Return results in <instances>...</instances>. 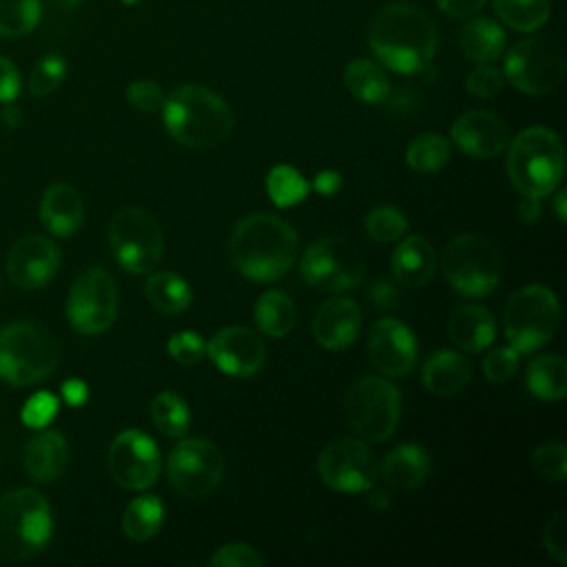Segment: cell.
Instances as JSON below:
<instances>
[{
	"mask_svg": "<svg viewBox=\"0 0 567 567\" xmlns=\"http://www.w3.org/2000/svg\"><path fill=\"white\" fill-rule=\"evenodd\" d=\"M368 47L385 69L401 75H423L436 55V24L412 2H390L372 18Z\"/></svg>",
	"mask_w": 567,
	"mask_h": 567,
	"instance_id": "6da1fadb",
	"label": "cell"
},
{
	"mask_svg": "<svg viewBox=\"0 0 567 567\" xmlns=\"http://www.w3.org/2000/svg\"><path fill=\"white\" fill-rule=\"evenodd\" d=\"M228 252L233 266L248 279L275 281L297 259L299 239L295 228L279 215L252 213L237 221Z\"/></svg>",
	"mask_w": 567,
	"mask_h": 567,
	"instance_id": "7a4b0ae2",
	"label": "cell"
},
{
	"mask_svg": "<svg viewBox=\"0 0 567 567\" xmlns=\"http://www.w3.org/2000/svg\"><path fill=\"white\" fill-rule=\"evenodd\" d=\"M162 117L168 135L186 148H215L233 133L230 106L202 84H182L173 89L162 104Z\"/></svg>",
	"mask_w": 567,
	"mask_h": 567,
	"instance_id": "3957f363",
	"label": "cell"
},
{
	"mask_svg": "<svg viewBox=\"0 0 567 567\" xmlns=\"http://www.w3.org/2000/svg\"><path fill=\"white\" fill-rule=\"evenodd\" d=\"M60 357L55 334L38 321H13L0 330V379L16 388L49 379Z\"/></svg>",
	"mask_w": 567,
	"mask_h": 567,
	"instance_id": "277c9868",
	"label": "cell"
},
{
	"mask_svg": "<svg viewBox=\"0 0 567 567\" xmlns=\"http://www.w3.org/2000/svg\"><path fill=\"white\" fill-rule=\"evenodd\" d=\"M53 532L49 501L31 487L0 494V563H20L42 551Z\"/></svg>",
	"mask_w": 567,
	"mask_h": 567,
	"instance_id": "5b68a950",
	"label": "cell"
},
{
	"mask_svg": "<svg viewBox=\"0 0 567 567\" xmlns=\"http://www.w3.org/2000/svg\"><path fill=\"white\" fill-rule=\"evenodd\" d=\"M563 173L565 148L551 128L529 126L509 144L507 175L520 195L543 199L558 188Z\"/></svg>",
	"mask_w": 567,
	"mask_h": 567,
	"instance_id": "8992f818",
	"label": "cell"
},
{
	"mask_svg": "<svg viewBox=\"0 0 567 567\" xmlns=\"http://www.w3.org/2000/svg\"><path fill=\"white\" fill-rule=\"evenodd\" d=\"M441 266L447 284L470 299L494 292L503 277V255L498 246L478 233H463L450 239Z\"/></svg>",
	"mask_w": 567,
	"mask_h": 567,
	"instance_id": "52a82bcc",
	"label": "cell"
},
{
	"mask_svg": "<svg viewBox=\"0 0 567 567\" xmlns=\"http://www.w3.org/2000/svg\"><path fill=\"white\" fill-rule=\"evenodd\" d=\"M560 323V306L543 284H527L518 288L503 312V330L507 346L518 354L534 352L549 343Z\"/></svg>",
	"mask_w": 567,
	"mask_h": 567,
	"instance_id": "ba28073f",
	"label": "cell"
},
{
	"mask_svg": "<svg viewBox=\"0 0 567 567\" xmlns=\"http://www.w3.org/2000/svg\"><path fill=\"white\" fill-rule=\"evenodd\" d=\"M343 414L359 439L381 443L390 439L401 419L399 388L383 377H363L346 392Z\"/></svg>",
	"mask_w": 567,
	"mask_h": 567,
	"instance_id": "9c48e42d",
	"label": "cell"
},
{
	"mask_svg": "<svg viewBox=\"0 0 567 567\" xmlns=\"http://www.w3.org/2000/svg\"><path fill=\"white\" fill-rule=\"evenodd\" d=\"M109 244L117 264L133 272H153L164 255V235L157 219L137 206L120 208L109 221Z\"/></svg>",
	"mask_w": 567,
	"mask_h": 567,
	"instance_id": "30bf717a",
	"label": "cell"
},
{
	"mask_svg": "<svg viewBox=\"0 0 567 567\" xmlns=\"http://www.w3.org/2000/svg\"><path fill=\"white\" fill-rule=\"evenodd\" d=\"M299 272L315 290L346 292L363 281L365 261L350 241L341 237H321L303 250Z\"/></svg>",
	"mask_w": 567,
	"mask_h": 567,
	"instance_id": "8fae6325",
	"label": "cell"
},
{
	"mask_svg": "<svg viewBox=\"0 0 567 567\" xmlns=\"http://www.w3.org/2000/svg\"><path fill=\"white\" fill-rule=\"evenodd\" d=\"M117 317V284L100 266L82 270L66 297V319L80 334H102Z\"/></svg>",
	"mask_w": 567,
	"mask_h": 567,
	"instance_id": "7c38bea8",
	"label": "cell"
},
{
	"mask_svg": "<svg viewBox=\"0 0 567 567\" xmlns=\"http://www.w3.org/2000/svg\"><path fill=\"white\" fill-rule=\"evenodd\" d=\"M503 75L525 95H547L565 78L563 51L545 38L520 40L507 51Z\"/></svg>",
	"mask_w": 567,
	"mask_h": 567,
	"instance_id": "4fadbf2b",
	"label": "cell"
},
{
	"mask_svg": "<svg viewBox=\"0 0 567 567\" xmlns=\"http://www.w3.org/2000/svg\"><path fill=\"white\" fill-rule=\"evenodd\" d=\"M224 454L206 439H179L168 456V481L186 498L210 494L224 476Z\"/></svg>",
	"mask_w": 567,
	"mask_h": 567,
	"instance_id": "5bb4252c",
	"label": "cell"
},
{
	"mask_svg": "<svg viewBox=\"0 0 567 567\" xmlns=\"http://www.w3.org/2000/svg\"><path fill=\"white\" fill-rule=\"evenodd\" d=\"M317 472L337 492H368L377 478V458L363 441L337 439L319 452Z\"/></svg>",
	"mask_w": 567,
	"mask_h": 567,
	"instance_id": "9a60e30c",
	"label": "cell"
},
{
	"mask_svg": "<svg viewBox=\"0 0 567 567\" xmlns=\"http://www.w3.org/2000/svg\"><path fill=\"white\" fill-rule=\"evenodd\" d=\"M106 465L117 485L126 489H146L155 485L162 458L148 434L140 430H124L109 445Z\"/></svg>",
	"mask_w": 567,
	"mask_h": 567,
	"instance_id": "2e32d148",
	"label": "cell"
},
{
	"mask_svg": "<svg viewBox=\"0 0 567 567\" xmlns=\"http://www.w3.org/2000/svg\"><path fill=\"white\" fill-rule=\"evenodd\" d=\"M368 359L385 377L410 374L419 359L414 332L392 317L374 321L368 334Z\"/></svg>",
	"mask_w": 567,
	"mask_h": 567,
	"instance_id": "e0dca14e",
	"label": "cell"
},
{
	"mask_svg": "<svg viewBox=\"0 0 567 567\" xmlns=\"http://www.w3.org/2000/svg\"><path fill=\"white\" fill-rule=\"evenodd\" d=\"M210 361L228 377H252L266 363V346L261 337L244 326H228L213 334L206 343Z\"/></svg>",
	"mask_w": 567,
	"mask_h": 567,
	"instance_id": "ac0fdd59",
	"label": "cell"
},
{
	"mask_svg": "<svg viewBox=\"0 0 567 567\" xmlns=\"http://www.w3.org/2000/svg\"><path fill=\"white\" fill-rule=\"evenodd\" d=\"M58 246L42 235L20 237L7 252V275L22 290L47 286L60 268Z\"/></svg>",
	"mask_w": 567,
	"mask_h": 567,
	"instance_id": "d6986e66",
	"label": "cell"
},
{
	"mask_svg": "<svg viewBox=\"0 0 567 567\" xmlns=\"http://www.w3.org/2000/svg\"><path fill=\"white\" fill-rule=\"evenodd\" d=\"M452 142L458 151L476 159H492L509 144L505 120L492 111H467L452 124Z\"/></svg>",
	"mask_w": 567,
	"mask_h": 567,
	"instance_id": "ffe728a7",
	"label": "cell"
},
{
	"mask_svg": "<svg viewBox=\"0 0 567 567\" xmlns=\"http://www.w3.org/2000/svg\"><path fill=\"white\" fill-rule=\"evenodd\" d=\"M361 330V308L348 297H334L319 306L312 319V337L326 350H346Z\"/></svg>",
	"mask_w": 567,
	"mask_h": 567,
	"instance_id": "44dd1931",
	"label": "cell"
},
{
	"mask_svg": "<svg viewBox=\"0 0 567 567\" xmlns=\"http://www.w3.org/2000/svg\"><path fill=\"white\" fill-rule=\"evenodd\" d=\"M40 219L55 237H71L84 221V202L78 188L58 182L40 199Z\"/></svg>",
	"mask_w": 567,
	"mask_h": 567,
	"instance_id": "7402d4cb",
	"label": "cell"
},
{
	"mask_svg": "<svg viewBox=\"0 0 567 567\" xmlns=\"http://www.w3.org/2000/svg\"><path fill=\"white\" fill-rule=\"evenodd\" d=\"M392 275L408 288H421L430 284L436 272L434 246L423 235H408L392 252Z\"/></svg>",
	"mask_w": 567,
	"mask_h": 567,
	"instance_id": "603a6c76",
	"label": "cell"
},
{
	"mask_svg": "<svg viewBox=\"0 0 567 567\" xmlns=\"http://www.w3.org/2000/svg\"><path fill=\"white\" fill-rule=\"evenodd\" d=\"M450 339L463 352H481L492 346L496 323L492 312L478 303H458L447 321Z\"/></svg>",
	"mask_w": 567,
	"mask_h": 567,
	"instance_id": "cb8c5ba5",
	"label": "cell"
},
{
	"mask_svg": "<svg viewBox=\"0 0 567 567\" xmlns=\"http://www.w3.org/2000/svg\"><path fill=\"white\" fill-rule=\"evenodd\" d=\"M472 379L470 361L456 350L432 352L421 368V383L436 396H452L461 392Z\"/></svg>",
	"mask_w": 567,
	"mask_h": 567,
	"instance_id": "d4e9b609",
	"label": "cell"
},
{
	"mask_svg": "<svg viewBox=\"0 0 567 567\" xmlns=\"http://www.w3.org/2000/svg\"><path fill=\"white\" fill-rule=\"evenodd\" d=\"M69 463V443L55 430H42L24 447V470L38 483L55 481Z\"/></svg>",
	"mask_w": 567,
	"mask_h": 567,
	"instance_id": "484cf974",
	"label": "cell"
},
{
	"mask_svg": "<svg viewBox=\"0 0 567 567\" xmlns=\"http://www.w3.org/2000/svg\"><path fill=\"white\" fill-rule=\"evenodd\" d=\"M505 44L507 35L503 27L483 16H472L458 33V49L474 64L496 62L505 53Z\"/></svg>",
	"mask_w": 567,
	"mask_h": 567,
	"instance_id": "4316f807",
	"label": "cell"
},
{
	"mask_svg": "<svg viewBox=\"0 0 567 567\" xmlns=\"http://www.w3.org/2000/svg\"><path fill=\"white\" fill-rule=\"evenodd\" d=\"M430 474V456L416 443H403L390 450L381 463L383 481L394 489H414Z\"/></svg>",
	"mask_w": 567,
	"mask_h": 567,
	"instance_id": "83f0119b",
	"label": "cell"
},
{
	"mask_svg": "<svg viewBox=\"0 0 567 567\" xmlns=\"http://www.w3.org/2000/svg\"><path fill=\"white\" fill-rule=\"evenodd\" d=\"M343 84L357 100L365 104H383L390 95L385 71L370 58H354L343 69Z\"/></svg>",
	"mask_w": 567,
	"mask_h": 567,
	"instance_id": "f1b7e54d",
	"label": "cell"
},
{
	"mask_svg": "<svg viewBox=\"0 0 567 567\" xmlns=\"http://www.w3.org/2000/svg\"><path fill=\"white\" fill-rule=\"evenodd\" d=\"M527 390L543 401H560L567 394V361L560 354H538L525 372Z\"/></svg>",
	"mask_w": 567,
	"mask_h": 567,
	"instance_id": "f546056e",
	"label": "cell"
},
{
	"mask_svg": "<svg viewBox=\"0 0 567 567\" xmlns=\"http://www.w3.org/2000/svg\"><path fill=\"white\" fill-rule=\"evenodd\" d=\"M144 292H146V299L151 301V306L162 315H179L193 301V290H190L188 281L182 275L171 272V270L153 272L146 279Z\"/></svg>",
	"mask_w": 567,
	"mask_h": 567,
	"instance_id": "4dcf8cb0",
	"label": "cell"
},
{
	"mask_svg": "<svg viewBox=\"0 0 567 567\" xmlns=\"http://www.w3.org/2000/svg\"><path fill=\"white\" fill-rule=\"evenodd\" d=\"M255 321L259 330L272 339L286 337L297 321V308L284 290H266L255 303Z\"/></svg>",
	"mask_w": 567,
	"mask_h": 567,
	"instance_id": "1f68e13d",
	"label": "cell"
},
{
	"mask_svg": "<svg viewBox=\"0 0 567 567\" xmlns=\"http://www.w3.org/2000/svg\"><path fill=\"white\" fill-rule=\"evenodd\" d=\"M164 525V503L153 496L133 498L122 514V529L131 540H148Z\"/></svg>",
	"mask_w": 567,
	"mask_h": 567,
	"instance_id": "d6a6232c",
	"label": "cell"
},
{
	"mask_svg": "<svg viewBox=\"0 0 567 567\" xmlns=\"http://www.w3.org/2000/svg\"><path fill=\"white\" fill-rule=\"evenodd\" d=\"M494 11L514 31L532 33L549 20V0H494Z\"/></svg>",
	"mask_w": 567,
	"mask_h": 567,
	"instance_id": "836d02e7",
	"label": "cell"
},
{
	"mask_svg": "<svg viewBox=\"0 0 567 567\" xmlns=\"http://www.w3.org/2000/svg\"><path fill=\"white\" fill-rule=\"evenodd\" d=\"M151 419L155 427L168 439H182L190 427V410L182 396L166 390L151 403Z\"/></svg>",
	"mask_w": 567,
	"mask_h": 567,
	"instance_id": "e575fe53",
	"label": "cell"
},
{
	"mask_svg": "<svg viewBox=\"0 0 567 567\" xmlns=\"http://www.w3.org/2000/svg\"><path fill=\"white\" fill-rule=\"evenodd\" d=\"M450 142L439 133H423L405 148V162L416 173H436L450 162Z\"/></svg>",
	"mask_w": 567,
	"mask_h": 567,
	"instance_id": "d590c367",
	"label": "cell"
},
{
	"mask_svg": "<svg viewBox=\"0 0 567 567\" xmlns=\"http://www.w3.org/2000/svg\"><path fill=\"white\" fill-rule=\"evenodd\" d=\"M266 190L275 206L288 208L308 197L310 184L303 179V175L295 166L277 164L270 168V173L266 177Z\"/></svg>",
	"mask_w": 567,
	"mask_h": 567,
	"instance_id": "8d00e7d4",
	"label": "cell"
},
{
	"mask_svg": "<svg viewBox=\"0 0 567 567\" xmlns=\"http://www.w3.org/2000/svg\"><path fill=\"white\" fill-rule=\"evenodd\" d=\"M42 16V0H0V38L31 33Z\"/></svg>",
	"mask_w": 567,
	"mask_h": 567,
	"instance_id": "74e56055",
	"label": "cell"
},
{
	"mask_svg": "<svg viewBox=\"0 0 567 567\" xmlns=\"http://www.w3.org/2000/svg\"><path fill=\"white\" fill-rule=\"evenodd\" d=\"M66 78V60L58 53H49L35 62L29 73L27 89L33 97H47L60 89Z\"/></svg>",
	"mask_w": 567,
	"mask_h": 567,
	"instance_id": "f35d334b",
	"label": "cell"
},
{
	"mask_svg": "<svg viewBox=\"0 0 567 567\" xmlns=\"http://www.w3.org/2000/svg\"><path fill=\"white\" fill-rule=\"evenodd\" d=\"M365 233L368 237H372L374 241H394L399 237H403V233L408 230V219L405 215L396 208V206H377L365 215Z\"/></svg>",
	"mask_w": 567,
	"mask_h": 567,
	"instance_id": "ab89813d",
	"label": "cell"
},
{
	"mask_svg": "<svg viewBox=\"0 0 567 567\" xmlns=\"http://www.w3.org/2000/svg\"><path fill=\"white\" fill-rule=\"evenodd\" d=\"M532 465L545 481L563 483L567 478V447L560 441L540 443L532 454Z\"/></svg>",
	"mask_w": 567,
	"mask_h": 567,
	"instance_id": "60d3db41",
	"label": "cell"
},
{
	"mask_svg": "<svg viewBox=\"0 0 567 567\" xmlns=\"http://www.w3.org/2000/svg\"><path fill=\"white\" fill-rule=\"evenodd\" d=\"M58 408H60V401L55 394L51 392H35L31 394L24 405H22V412H20V419L27 427H33V430H42L47 427L55 414H58Z\"/></svg>",
	"mask_w": 567,
	"mask_h": 567,
	"instance_id": "b9f144b4",
	"label": "cell"
},
{
	"mask_svg": "<svg viewBox=\"0 0 567 567\" xmlns=\"http://www.w3.org/2000/svg\"><path fill=\"white\" fill-rule=\"evenodd\" d=\"M465 86H467V93L478 97V100H489L494 95H498L505 86V75L498 66H494L492 62L489 64H476L470 73H467V80H465Z\"/></svg>",
	"mask_w": 567,
	"mask_h": 567,
	"instance_id": "7bdbcfd3",
	"label": "cell"
},
{
	"mask_svg": "<svg viewBox=\"0 0 567 567\" xmlns=\"http://www.w3.org/2000/svg\"><path fill=\"white\" fill-rule=\"evenodd\" d=\"M518 370V352L512 346L494 348L483 359V374L492 383H507Z\"/></svg>",
	"mask_w": 567,
	"mask_h": 567,
	"instance_id": "ee69618b",
	"label": "cell"
},
{
	"mask_svg": "<svg viewBox=\"0 0 567 567\" xmlns=\"http://www.w3.org/2000/svg\"><path fill=\"white\" fill-rule=\"evenodd\" d=\"M168 354L173 361L182 363V365H193V363H199L206 354V343L202 339V334L193 332V330H182V332H175L171 339H168Z\"/></svg>",
	"mask_w": 567,
	"mask_h": 567,
	"instance_id": "f6af8a7d",
	"label": "cell"
},
{
	"mask_svg": "<svg viewBox=\"0 0 567 567\" xmlns=\"http://www.w3.org/2000/svg\"><path fill=\"white\" fill-rule=\"evenodd\" d=\"M208 565H213V567H259V565H264V558L255 547H250L246 543H228V545H221L208 558Z\"/></svg>",
	"mask_w": 567,
	"mask_h": 567,
	"instance_id": "bcb514c9",
	"label": "cell"
},
{
	"mask_svg": "<svg viewBox=\"0 0 567 567\" xmlns=\"http://www.w3.org/2000/svg\"><path fill=\"white\" fill-rule=\"evenodd\" d=\"M543 545L547 554L560 563L567 565V512L558 509L543 529Z\"/></svg>",
	"mask_w": 567,
	"mask_h": 567,
	"instance_id": "7dc6e473",
	"label": "cell"
},
{
	"mask_svg": "<svg viewBox=\"0 0 567 567\" xmlns=\"http://www.w3.org/2000/svg\"><path fill=\"white\" fill-rule=\"evenodd\" d=\"M164 93L153 80H135L126 86V100L133 109L142 113H159L164 104Z\"/></svg>",
	"mask_w": 567,
	"mask_h": 567,
	"instance_id": "c3c4849f",
	"label": "cell"
},
{
	"mask_svg": "<svg viewBox=\"0 0 567 567\" xmlns=\"http://www.w3.org/2000/svg\"><path fill=\"white\" fill-rule=\"evenodd\" d=\"M20 89H22V78L16 64L9 58L0 55V104L13 102L20 95Z\"/></svg>",
	"mask_w": 567,
	"mask_h": 567,
	"instance_id": "681fc988",
	"label": "cell"
},
{
	"mask_svg": "<svg viewBox=\"0 0 567 567\" xmlns=\"http://www.w3.org/2000/svg\"><path fill=\"white\" fill-rule=\"evenodd\" d=\"M368 297H370V303H372L374 308H379V310H388V308H394V306L399 303V292H396V288H394L392 284L383 281V279H379V281H374V284L370 286Z\"/></svg>",
	"mask_w": 567,
	"mask_h": 567,
	"instance_id": "f907efd6",
	"label": "cell"
},
{
	"mask_svg": "<svg viewBox=\"0 0 567 567\" xmlns=\"http://www.w3.org/2000/svg\"><path fill=\"white\" fill-rule=\"evenodd\" d=\"M487 0H436L439 9L452 18H472L476 16Z\"/></svg>",
	"mask_w": 567,
	"mask_h": 567,
	"instance_id": "816d5d0a",
	"label": "cell"
},
{
	"mask_svg": "<svg viewBox=\"0 0 567 567\" xmlns=\"http://www.w3.org/2000/svg\"><path fill=\"white\" fill-rule=\"evenodd\" d=\"M62 399H64L69 405H73V408L84 405L86 399H89V388H86V383L80 381V379H66V381L62 383Z\"/></svg>",
	"mask_w": 567,
	"mask_h": 567,
	"instance_id": "f5cc1de1",
	"label": "cell"
},
{
	"mask_svg": "<svg viewBox=\"0 0 567 567\" xmlns=\"http://www.w3.org/2000/svg\"><path fill=\"white\" fill-rule=\"evenodd\" d=\"M310 188H315V190H319L321 195H326V197H330V195H334L339 188H341V175L337 173V171H321L317 177H315V182L310 184Z\"/></svg>",
	"mask_w": 567,
	"mask_h": 567,
	"instance_id": "db71d44e",
	"label": "cell"
},
{
	"mask_svg": "<svg viewBox=\"0 0 567 567\" xmlns=\"http://www.w3.org/2000/svg\"><path fill=\"white\" fill-rule=\"evenodd\" d=\"M540 215V197H532V195H523L520 204H518V217L525 224L536 221Z\"/></svg>",
	"mask_w": 567,
	"mask_h": 567,
	"instance_id": "11a10c76",
	"label": "cell"
},
{
	"mask_svg": "<svg viewBox=\"0 0 567 567\" xmlns=\"http://www.w3.org/2000/svg\"><path fill=\"white\" fill-rule=\"evenodd\" d=\"M0 122L4 124V128H18L22 124V111L13 102H4V106L0 109Z\"/></svg>",
	"mask_w": 567,
	"mask_h": 567,
	"instance_id": "9f6ffc18",
	"label": "cell"
},
{
	"mask_svg": "<svg viewBox=\"0 0 567 567\" xmlns=\"http://www.w3.org/2000/svg\"><path fill=\"white\" fill-rule=\"evenodd\" d=\"M370 496H368V503L374 507V509H385L390 505V496L383 492V489H368Z\"/></svg>",
	"mask_w": 567,
	"mask_h": 567,
	"instance_id": "6f0895ef",
	"label": "cell"
},
{
	"mask_svg": "<svg viewBox=\"0 0 567 567\" xmlns=\"http://www.w3.org/2000/svg\"><path fill=\"white\" fill-rule=\"evenodd\" d=\"M565 190H558L556 193V199H554V210H556V215H558V219L560 221H567V210H565Z\"/></svg>",
	"mask_w": 567,
	"mask_h": 567,
	"instance_id": "680465c9",
	"label": "cell"
},
{
	"mask_svg": "<svg viewBox=\"0 0 567 567\" xmlns=\"http://www.w3.org/2000/svg\"><path fill=\"white\" fill-rule=\"evenodd\" d=\"M53 7H58V9H62V11H71V9H75L78 4H82V0H49Z\"/></svg>",
	"mask_w": 567,
	"mask_h": 567,
	"instance_id": "91938a15",
	"label": "cell"
},
{
	"mask_svg": "<svg viewBox=\"0 0 567 567\" xmlns=\"http://www.w3.org/2000/svg\"><path fill=\"white\" fill-rule=\"evenodd\" d=\"M122 2H124V4H128V7H135V4H140L142 0H122Z\"/></svg>",
	"mask_w": 567,
	"mask_h": 567,
	"instance_id": "94428289",
	"label": "cell"
}]
</instances>
